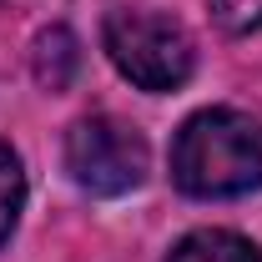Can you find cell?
Masks as SVG:
<instances>
[{
  "instance_id": "4",
  "label": "cell",
  "mask_w": 262,
  "mask_h": 262,
  "mask_svg": "<svg viewBox=\"0 0 262 262\" xmlns=\"http://www.w3.org/2000/svg\"><path fill=\"white\" fill-rule=\"evenodd\" d=\"M166 262H262V252L242 237V232H227V227H202V232H187Z\"/></svg>"
},
{
  "instance_id": "3",
  "label": "cell",
  "mask_w": 262,
  "mask_h": 262,
  "mask_svg": "<svg viewBox=\"0 0 262 262\" xmlns=\"http://www.w3.org/2000/svg\"><path fill=\"white\" fill-rule=\"evenodd\" d=\"M146 166H151L146 136L116 116H86L66 136V171L76 177V187L96 196L136 192L146 182Z\"/></svg>"
},
{
  "instance_id": "1",
  "label": "cell",
  "mask_w": 262,
  "mask_h": 262,
  "mask_svg": "<svg viewBox=\"0 0 262 262\" xmlns=\"http://www.w3.org/2000/svg\"><path fill=\"white\" fill-rule=\"evenodd\" d=\"M171 182L202 202L252 192L262 182V126L232 106L196 111L171 141Z\"/></svg>"
},
{
  "instance_id": "5",
  "label": "cell",
  "mask_w": 262,
  "mask_h": 262,
  "mask_svg": "<svg viewBox=\"0 0 262 262\" xmlns=\"http://www.w3.org/2000/svg\"><path fill=\"white\" fill-rule=\"evenodd\" d=\"M76 35L66 31V26H51V31L35 35V81L46 86V91H61L71 86V71H76Z\"/></svg>"
},
{
  "instance_id": "7",
  "label": "cell",
  "mask_w": 262,
  "mask_h": 262,
  "mask_svg": "<svg viewBox=\"0 0 262 262\" xmlns=\"http://www.w3.org/2000/svg\"><path fill=\"white\" fill-rule=\"evenodd\" d=\"M212 20L227 35H247L262 26V0H212Z\"/></svg>"
},
{
  "instance_id": "2",
  "label": "cell",
  "mask_w": 262,
  "mask_h": 262,
  "mask_svg": "<svg viewBox=\"0 0 262 262\" xmlns=\"http://www.w3.org/2000/svg\"><path fill=\"white\" fill-rule=\"evenodd\" d=\"M101 40H106L111 66L141 91H177L196 66L187 26L162 10H131V5L111 10L101 26Z\"/></svg>"
},
{
  "instance_id": "6",
  "label": "cell",
  "mask_w": 262,
  "mask_h": 262,
  "mask_svg": "<svg viewBox=\"0 0 262 262\" xmlns=\"http://www.w3.org/2000/svg\"><path fill=\"white\" fill-rule=\"evenodd\" d=\"M26 207V171L15 162V151L0 141V242L15 232V217Z\"/></svg>"
}]
</instances>
